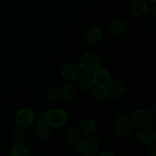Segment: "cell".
<instances>
[{"instance_id": "6da1fadb", "label": "cell", "mask_w": 156, "mask_h": 156, "mask_svg": "<svg viewBox=\"0 0 156 156\" xmlns=\"http://www.w3.org/2000/svg\"><path fill=\"white\" fill-rule=\"evenodd\" d=\"M44 119L49 126L58 128L64 126L66 123L68 115L64 110L60 108H53L44 114Z\"/></svg>"}, {"instance_id": "7a4b0ae2", "label": "cell", "mask_w": 156, "mask_h": 156, "mask_svg": "<svg viewBox=\"0 0 156 156\" xmlns=\"http://www.w3.org/2000/svg\"><path fill=\"white\" fill-rule=\"evenodd\" d=\"M79 67L81 73L92 74L101 67L100 59L93 53H85L79 61Z\"/></svg>"}, {"instance_id": "3957f363", "label": "cell", "mask_w": 156, "mask_h": 156, "mask_svg": "<svg viewBox=\"0 0 156 156\" xmlns=\"http://www.w3.org/2000/svg\"><path fill=\"white\" fill-rule=\"evenodd\" d=\"M99 148V143L97 139L91 136H85L78 143V150L82 155H92L97 152Z\"/></svg>"}, {"instance_id": "277c9868", "label": "cell", "mask_w": 156, "mask_h": 156, "mask_svg": "<svg viewBox=\"0 0 156 156\" xmlns=\"http://www.w3.org/2000/svg\"><path fill=\"white\" fill-rule=\"evenodd\" d=\"M154 117L152 112L149 110L141 109L136 111L132 117V123L138 128L146 127L150 126L153 122Z\"/></svg>"}, {"instance_id": "5b68a950", "label": "cell", "mask_w": 156, "mask_h": 156, "mask_svg": "<svg viewBox=\"0 0 156 156\" xmlns=\"http://www.w3.org/2000/svg\"><path fill=\"white\" fill-rule=\"evenodd\" d=\"M132 130L133 123L127 117H119L116 121L114 125V133L119 139H124L129 136Z\"/></svg>"}, {"instance_id": "8992f818", "label": "cell", "mask_w": 156, "mask_h": 156, "mask_svg": "<svg viewBox=\"0 0 156 156\" xmlns=\"http://www.w3.org/2000/svg\"><path fill=\"white\" fill-rule=\"evenodd\" d=\"M35 120L34 112L30 108H24L18 111L15 117V121L17 126L21 127L30 126Z\"/></svg>"}, {"instance_id": "52a82bcc", "label": "cell", "mask_w": 156, "mask_h": 156, "mask_svg": "<svg viewBox=\"0 0 156 156\" xmlns=\"http://www.w3.org/2000/svg\"><path fill=\"white\" fill-rule=\"evenodd\" d=\"M136 138L139 142L149 146L155 143V133L152 128L149 126L140 128L138 132L136 133Z\"/></svg>"}, {"instance_id": "ba28073f", "label": "cell", "mask_w": 156, "mask_h": 156, "mask_svg": "<svg viewBox=\"0 0 156 156\" xmlns=\"http://www.w3.org/2000/svg\"><path fill=\"white\" fill-rule=\"evenodd\" d=\"M61 75L67 82H74L79 78L81 71L78 65L74 63H68L62 67Z\"/></svg>"}, {"instance_id": "9c48e42d", "label": "cell", "mask_w": 156, "mask_h": 156, "mask_svg": "<svg viewBox=\"0 0 156 156\" xmlns=\"http://www.w3.org/2000/svg\"><path fill=\"white\" fill-rule=\"evenodd\" d=\"M149 4L146 0H134L129 5V13L135 17H143L148 13Z\"/></svg>"}, {"instance_id": "30bf717a", "label": "cell", "mask_w": 156, "mask_h": 156, "mask_svg": "<svg viewBox=\"0 0 156 156\" xmlns=\"http://www.w3.org/2000/svg\"><path fill=\"white\" fill-rule=\"evenodd\" d=\"M93 80L94 85L97 86L105 87L111 81V75L105 68H99L94 73Z\"/></svg>"}, {"instance_id": "8fae6325", "label": "cell", "mask_w": 156, "mask_h": 156, "mask_svg": "<svg viewBox=\"0 0 156 156\" xmlns=\"http://www.w3.org/2000/svg\"><path fill=\"white\" fill-rule=\"evenodd\" d=\"M105 89H106L108 97L116 98L120 97L123 94V91H124V87L121 82L117 80H114L110 81L109 83L105 86Z\"/></svg>"}, {"instance_id": "7c38bea8", "label": "cell", "mask_w": 156, "mask_h": 156, "mask_svg": "<svg viewBox=\"0 0 156 156\" xmlns=\"http://www.w3.org/2000/svg\"><path fill=\"white\" fill-rule=\"evenodd\" d=\"M97 126L95 123L91 120H83L79 122L78 125V131L80 135L85 136H90L95 133Z\"/></svg>"}, {"instance_id": "4fadbf2b", "label": "cell", "mask_w": 156, "mask_h": 156, "mask_svg": "<svg viewBox=\"0 0 156 156\" xmlns=\"http://www.w3.org/2000/svg\"><path fill=\"white\" fill-rule=\"evenodd\" d=\"M109 30L113 34L120 36L124 34L127 30L126 22L122 20H114L109 24Z\"/></svg>"}, {"instance_id": "5bb4252c", "label": "cell", "mask_w": 156, "mask_h": 156, "mask_svg": "<svg viewBox=\"0 0 156 156\" xmlns=\"http://www.w3.org/2000/svg\"><path fill=\"white\" fill-rule=\"evenodd\" d=\"M64 138L67 144L69 146H75L78 144L80 140V133L76 128L69 127L66 130Z\"/></svg>"}, {"instance_id": "9a60e30c", "label": "cell", "mask_w": 156, "mask_h": 156, "mask_svg": "<svg viewBox=\"0 0 156 156\" xmlns=\"http://www.w3.org/2000/svg\"><path fill=\"white\" fill-rule=\"evenodd\" d=\"M74 94L75 87L73 84L69 83V82L63 84L59 91V97L64 101L71 98Z\"/></svg>"}, {"instance_id": "2e32d148", "label": "cell", "mask_w": 156, "mask_h": 156, "mask_svg": "<svg viewBox=\"0 0 156 156\" xmlns=\"http://www.w3.org/2000/svg\"><path fill=\"white\" fill-rule=\"evenodd\" d=\"M103 38V31L99 27H94L86 35L87 42L91 44H95L100 42Z\"/></svg>"}, {"instance_id": "e0dca14e", "label": "cell", "mask_w": 156, "mask_h": 156, "mask_svg": "<svg viewBox=\"0 0 156 156\" xmlns=\"http://www.w3.org/2000/svg\"><path fill=\"white\" fill-rule=\"evenodd\" d=\"M79 85L82 88V89L85 90V91H88V90L91 89L94 87V80H93V77L90 74H87V73H83L79 76Z\"/></svg>"}, {"instance_id": "ac0fdd59", "label": "cell", "mask_w": 156, "mask_h": 156, "mask_svg": "<svg viewBox=\"0 0 156 156\" xmlns=\"http://www.w3.org/2000/svg\"><path fill=\"white\" fill-rule=\"evenodd\" d=\"M36 133L41 140H47L51 134V129L47 123H37L36 126Z\"/></svg>"}, {"instance_id": "d6986e66", "label": "cell", "mask_w": 156, "mask_h": 156, "mask_svg": "<svg viewBox=\"0 0 156 156\" xmlns=\"http://www.w3.org/2000/svg\"><path fill=\"white\" fill-rule=\"evenodd\" d=\"M11 155L13 156H27L28 149L23 145H15L11 149Z\"/></svg>"}, {"instance_id": "ffe728a7", "label": "cell", "mask_w": 156, "mask_h": 156, "mask_svg": "<svg viewBox=\"0 0 156 156\" xmlns=\"http://www.w3.org/2000/svg\"><path fill=\"white\" fill-rule=\"evenodd\" d=\"M92 97L94 98L95 100L98 101L105 100V99L108 97L105 87H95L92 91Z\"/></svg>"}, {"instance_id": "44dd1931", "label": "cell", "mask_w": 156, "mask_h": 156, "mask_svg": "<svg viewBox=\"0 0 156 156\" xmlns=\"http://www.w3.org/2000/svg\"><path fill=\"white\" fill-rule=\"evenodd\" d=\"M11 135H12V138L14 140L18 141V140H22L23 137H24V129H23V127L18 126V127H15V129L12 130Z\"/></svg>"}, {"instance_id": "7402d4cb", "label": "cell", "mask_w": 156, "mask_h": 156, "mask_svg": "<svg viewBox=\"0 0 156 156\" xmlns=\"http://www.w3.org/2000/svg\"><path fill=\"white\" fill-rule=\"evenodd\" d=\"M59 98V91L56 88H50L45 93V98L49 101H55Z\"/></svg>"}, {"instance_id": "603a6c76", "label": "cell", "mask_w": 156, "mask_h": 156, "mask_svg": "<svg viewBox=\"0 0 156 156\" xmlns=\"http://www.w3.org/2000/svg\"><path fill=\"white\" fill-rule=\"evenodd\" d=\"M126 114V110L125 107L122 106V105H117L115 107L114 109V114L117 116V117H124L125 114Z\"/></svg>"}, {"instance_id": "cb8c5ba5", "label": "cell", "mask_w": 156, "mask_h": 156, "mask_svg": "<svg viewBox=\"0 0 156 156\" xmlns=\"http://www.w3.org/2000/svg\"><path fill=\"white\" fill-rule=\"evenodd\" d=\"M149 155L151 156H155L156 155V147H155V143L151 146H149Z\"/></svg>"}, {"instance_id": "d4e9b609", "label": "cell", "mask_w": 156, "mask_h": 156, "mask_svg": "<svg viewBox=\"0 0 156 156\" xmlns=\"http://www.w3.org/2000/svg\"><path fill=\"white\" fill-rule=\"evenodd\" d=\"M37 123H47L45 121V119H44V114H39L38 117H37Z\"/></svg>"}, {"instance_id": "484cf974", "label": "cell", "mask_w": 156, "mask_h": 156, "mask_svg": "<svg viewBox=\"0 0 156 156\" xmlns=\"http://www.w3.org/2000/svg\"><path fill=\"white\" fill-rule=\"evenodd\" d=\"M101 156H103V155H111V156H114V155L113 153H111V152H104V153H101L100 155Z\"/></svg>"}, {"instance_id": "4316f807", "label": "cell", "mask_w": 156, "mask_h": 156, "mask_svg": "<svg viewBox=\"0 0 156 156\" xmlns=\"http://www.w3.org/2000/svg\"><path fill=\"white\" fill-rule=\"evenodd\" d=\"M149 1H150V2H152V3H154V4H155V3L156 2V0H149Z\"/></svg>"}]
</instances>
